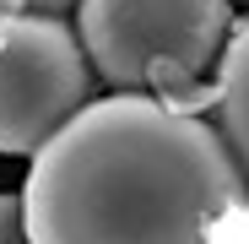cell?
<instances>
[{
    "label": "cell",
    "mask_w": 249,
    "mask_h": 244,
    "mask_svg": "<svg viewBox=\"0 0 249 244\" xmlns=\"http://www.w3.org/2000/svg\"><path fill=\"white\" fill-rule=\"evenodd\" d=\"M0 244H33L27 233V206H22V190L0 195Z\"/></svg>",
    "instance_id": "obj_5"
},
{
    "label": "cell",
    "mask_w": 249,
    "mask_h": 244,
    "mask_svg": "<svg viewBox=\"0 0 249 244\" xmlns=\"http://www.w3.org/2000/svg\"><path fill=\"white\" fill-rule=\"evenodd\" d=\"M33 244H249V174L206 103L98 93L27 163Z\"/></svg>",
    "instance_id": "obj_1"
},
{
    "label": "cell",
    "mask_w": 249,
    "mask_h": 244,
    "mask_svg": "<svg viewBox=\"0 0 249 244\" xmlns=\"http://www.w3.org/2000/svg\"><path fill=\"white\" fill-rule=\"evenodd\" d=\"M76 38L103 93L206 103L233 38V0H81Z\"/></svg>",
    "instance_id": "obj_2"
},
{
    "label": "cell",
    "mask_w": 249,
    "mask_h": 244,
    "mask_svg": "<svg viewBox=\"0 0 249 244\" xmlns=\"http://www.w3.org/2000/svg\"><path fill=\"white\" fill-rule=\"evenodd\" d=\"M206 114L222 131V141L233 147L238 169L249 174V17L233 22V38H228V49L217 60L212 93H206Z\"/></svg>",
    "instance_id": "obj_4"
},
{
    "label": "cell",
    "mask_w": 249,
    "mask_h": 244,
    "mask_svg": "<svg viewBox=\"0 0 249 244\" xmlns=\"http://www.w3.org/2000/svg\"><path fill=\"white\" fill-rule=\"evenodd\" d=\"M81 0H0V11H17V17H60L71 22Z\"/></svg>",
    "instance_id": "obj_6"
},
{
    "label": "cell",
    "mask_w": 249,
    "mask_h": 244,
    "mask_svg": "<svg viewBox=\"0 0 249 244\" xmlns=\"http://www.w3.org/2000/svg\"><path fill=\"white\" fill-rule=\"evenodd\" d=\"M98 98L76 22L0 11V152L38 157Z\"/></svg>",
    "instance_id": "obj_3"
},
{
    "label": "cell",
    "mask_w": 249,
    "mask_h": 244,
    "mask_svg": "<svg viewBox=\"0 0 249 244\" xmlns=\"http://www.w3.org/2000/svg\"><path fill=\"white\" fill-rule=\"evenodd\" d=\"M233 6H238V17H249V0H233Z\"/></svg>",
    "instance_id": "obj_7"
}]
</instances>
